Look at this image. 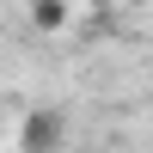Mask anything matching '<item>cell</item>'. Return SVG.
<instances>
[{"mask_svg":"<svg viewBox=\"0 0 153 153\" xmlns=\"http://www.w3.org/2000/svg\"><path fill=\"white\" fill-rule=\"evenodd\" d=\"M61 135H68V117H61V110H31L25 129H19V147L25 153H55Z\"/></svg>","mask_w":153,"mask_h":153,"instance_id":"6da1fadb","label":"cell"},{"mask_svg":"<svg viewBox=\"0 0 153 153\" xmlns=\"http://www.w3.org/2000/svg\"><path fill=\"white\" fill-rule=\"evenodd\" d=\"M31 19L43 25V31H61V25H68V0H37V6H31Z\"/></svg>","mask_w":153,"mask_h":153,"instance_id":"7a4b0ae2","label":"cell"}]
</instances>
